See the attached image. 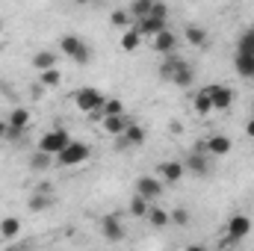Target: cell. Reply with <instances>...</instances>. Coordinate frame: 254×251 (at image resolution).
I'll return each mask as SVG.
<instances>
[{"label":"cell","mask_w":254,"mask_h":251,"mask_svg":"<svg viewBox=\"0 0 254 251\" xmlns=\"http://www.w3.org/2000/svg\"><path fill=\"white\" fill-rule=\"evenodd\" d=\"M154 3H157V0H130V3H127V12L133 15V21H139V18H145V15L154 9Z\"/></svg>","instance_id":"obj_26"},{"label":"cell","mask_w":254,"mask_h":251,"mask_svg":"<svg viewBox=\"0 0 254 251\" xmlns=\"http://www.w3.org/2000/svg\"><path fill=\"white\" fill-rule=\"evenodd\" d=\"M142 39H145V36L139 33V27H136V24H133V27H127V30H122V48H125V51H136V48L142 45Z\"/></svg>","instance_id":"obj_23"},{"label":"cell","mask_w":254,"mask_h":251,"mask_svg":"<svg viewBox=\"0 0 254 251\" xmlns=\"http://www.w3.org/2000/svg\"><path fill=\"white\" fill-rule=\"evenodd\" d=\"M6 127H9V125H6V122H0V142L6 139Z\"/></svg>","instance_id":"obj_37"},{"label":"cell","mask_w":254,"mask_h":251,"mask_svg":"<svg viewBox=\"0 0 254 251\" xmlns=\"http://www.w3.org/2000/svg\"><path fill=\"white\" fill-rule=\"evenodd\" d=\"M119 113H127L125 104H122L119 98H107V101H104V107L95 113V119H104V116H119Z\"/></svg>","instance_id":"obj_30"},{"label":"cell","mask_w":254,"mask_h":251,"mask_svg":"<svg viewBox=\"0 0 254 251\" xmlns=\"http://www.w3.org/2000/svg\"><path fill=\"white\" fill-rule=\"evenodd\" d=\"M169 219H172L178 228H187V225H190V210H187V207H175V210L169 213Z\"/></svg>","instance_id":"obj_34"},{"label":"cell","mask_w":254,"mask_h":251,"mask_svg":"<svg viewBox=\"0 0 254 251\" xmlns=\"http://www.w3.org/2000/svg\"><path fill=\"white\" fill-rule=\"evenodd\" d=\"M237 51L240 54H254V27H246L237 39Z\"/></svg>","instance_id":"obj_32"},{"label":"cell","mask_w":254,"mask_h":251,"mask_svg":"<svg viewBox=\"0 0 254 251\" xmlns=\"http://www.w3.org/2000/svg\"><path fill=\"white\" fill-rule=\"evenodd\" d=\"M142 142H145V127L133 125V122H130V127H127L125 133L116 136V148H119V151H125V148H136V145H142Z\"/></svg>","instance_id":"obj_14"},{"label":"cell","mask_w":254,"mask_h":251,"mask_svg":"<svg viewBox=\"0 0 254 251\" xmlns=\"http://www.w3.org/2000/svg\"><path fill=\"white\" fill-rule=\"evenodd\" d=\"M104 101H107V95H101V92L92 89V86H83V89L74 92V104H77V110H80V113H89V116H95V113L104 107Z\"/></svg>","instance_id":"obj_4"},{"label":"cell","mask_w":254,"mask_h":251,"mask_svg":"<svg viewBox=\"0 0 254 251\" xmlns=\"http://www.w3.org/2000/svg\"><path fill=\"white\" fill-rule=\"evenodd\" d=\"M213 157L198 145V148H192L190 154L184 157V169L190 172V175H195V178H207L210 172H213V163H210Z\"/></svg>","instance_id":"obj_3"},{"label":"cell","mask_w":254,"mask_h":251,"mask_svg":"<svg viewBox=\"0 0 254 251\" xmlns=\"http://www.w3.org/2000/svg\"><path fill=\"white\" fill-rule=\"evenodd\" d=\"M192 83H195V71H192V65L187 63L175 77H172V86H178V89H190Z\"/></svg>","instance_id":"obj_27"},{"label":"cell","mask_w":254,"mask_h":251,"mask_svg":"<svg viewBox=\"0 0 254 251\" xmlns=\"http://www.w3.org/2000/svg\"><path fill=\"white\" fill-rule=\"evenodd\" d=\"M184 175H187L184 160H166V163H160V166H157V178H160L163 184H169V187L181 184V181H184Z\"/></svg>","instance_id":"obj_8"},{"label":"cell","mask_w":254,"mask_h":251,"mask_svg":"<svg viewBox=\"0 0 254 251\" xmlns=\"http://www.w3.org/2000/svg\"><path fill=\"white\" fill-rule=\"evenodd\" d=\"M207 92H210V101H213V113H216V110H219V113L231 110V104H234V89H231V86L210 83V86H207Z\"/></svg>","instance_id":"obj_9"},{"label":"cell","mask_w":254,"mask_h":251,"mask_svg":"<svg viewBox=\"0 0 254 251\" xmlns=\"http://www.w3.org/2000/svg\"><path fill=\"white\" fill-rule=\"evenodd\" d=\"M178 45H181V36H178V33H172L169 27H166V30H160V33L151 39V48H154L160 57H166V54H175V51H178Z\"/></svg>","instance_id":"obj_10"},{"label":"cell","mask_w":254,"mask_h":251,"mask_svg":"<svg viewBox=\"0 0 254 251\" xmlns=\"http://www.w3.org/2000/svg\"><path fill=\"white\" fill-rule=\"evenodd\" d=\"M252 116H254V104H252Z\"/></svg>","instance_id":"obj_40"},{"label":"cell","mask_w":254,"mask_h":251,"mask_svg":"<svg viewBox=\"0 0 254 251\" xmlns=\"http://www.w3.org/2000/svg\"><path fill=\"white\" fill-rule=\"evenodd\" d=\"M39 83H42L45 89H57V86L63 83V74H60V68H48V71H39Z\"/></svg>","instance_id":"obj_31"},{"label":"cell","mask_w":254,"mask_h":251,"mask_svg":"<svg viewBox=\"0 0 254 251\" xmlns=\"http://www.w3.org/2000/svg\"><path fill=\"white\" fill-rule=\"evenodd\" d=\"M234 71L243 77V80H254V54H240L234 57Z\"/></svg>","instance_id":"obj_19"},{"label":"cell","mask_w":254,"mask_h":251,"mask_svg":"<svg viewBox=\"0 0 254 251\" xmlns=\"http://www.w3.org/2000/svg\"><path fill=\"white\" fill-rule=\"evenodd\" d=\"M89 157H92V148H89L86 142H74V139H71L63 151L57 154V163H60V166H83Z\"/></svg>","instance_id":"obj_5"},{"label":"cell","mask_w":254,"mask_h":251,"mask_svg":"<svg viewBox=\"0 0 254 251\" xmlns=\"http://www.w3.org/2000/svg\"><path fill=\"white\" fill-rule=\"evenodd\" d=\"M30 63H33V68H36V71H48V68H57L60 57H57V51H36Z\"/></svg>","instance_id":"obj_20"},{"label":"cell","mask_w":254,"mask_h":251,"mask_svg":"<svg viewBox=\"0 0 254 251\" xmlns=\"http://www.w3.org/2000/svg\"><path fill=\"white\" fill-rule=\"evenodd\" d=\"M101 125H104V133L119 136V133H125L127 127H130V116H127V113H119V116H104V119H101Z\"/></svg>","instance_id":"obj_16"},{"label":"cell","mask_w":254,"mask_h":251,"mask_svg":"<svg viewBox=\"0 0 254 251\" xmlns=\"http://www.w3.org/2000/svg\"><path fill=\"white\" fill-rule=\"evenodd\" d=\"M12 127H30V122H33V116H30V110L27 107H12L9 110V119H6Z\"/></svg>","instance_id":"obj_24"},{"label":"cell","mask_w":254,"mask_h":251,"mask_svg":"<svg viewBox=\"0 0 254 251\" xmlns=\"http://www.w3.org/2000/svg\"><path fill=\"white\" fill-rule=\"evenodd\" d=\"M60 51H63L68 60H74L77 65H89L92 63V51H89V42H86L83 36H74V33L60 36Z\"/></svg>","instance_id":"obj_2"},{"label":"cell","mask_w":254,"mask_h":251,"mask_svg":"<svg viewBox=\"0 0 254 251\" xmlns=\"http://www.w3.org/2000/svg\"><path fill=\"white\" fill-rule=\"evenodd\" d=\"M51 204H57V195L54 192H36L33 189V195L27 198V207L33 213H45V210H51Z\"/></svg>","instance_id":"obj_18"},{"label":"cell","mask_w":254,"mask_h":251,"mask_svg":"<svg viewBox=\"0 0 254 251\" xmlns=\"http://www.w3.org/2000/svg\"><path fill=\"white\" fill-rule=\"evenodd\" d=\"M18 234H21V222H18L15 216L0 219V237H3V240H15Z\"/></svg>","instance_id":"obj_25"},{"label":"cell","mask_w":254,"mask_h":251,"mask_svg":"<svg viewBox=\"0 0 254 251\" xmlns=\"http://www.w3.org/2000/svg\"><path fill=\"white\" fill-rule=\"evenodd\" d=\"M74 3H80V6H83V3H89V0H74Z\"/></svg>","instance_id":"obj_38"},{"label":"cell","mask_w":254,"mask_h":251,"mask_svg":"<svg viewBox=\"0 0 254 251\" xmlns=\"http://www.w3.org/2000/svg\"><path fill=\"white\" fill-rule=\"evenodd\" d=\"M148 207H151V201H148L145 195H139V192H136V195L130 198V207H127V210H130V216H136V219H145Z\"/></svg>","instance_id":"obj_29"},{"label":"cell","mask_w":254,"mask_h":251,"mask_svg":"<svg viewBox=\"0 0 254 251\" xmlns=\"http://www.w3.org/2000/svg\"><path fill=\"white\" fill-rule=\"evenodd\" d=\"M201 148H204L213 160H219V157H228V154H231V139H228L225 133H213V136H207V139L201 142Z\"/></svg>","instance_id":"obj_11"},{"label":"cell","mask_w":254,"mask_h":251,"mask_svg":"<svg viewBox=\"0 0 254 251\" xmlns=\"http://www.w3.org/2000/svg\"><path fill=\"white\" fill-rule=\"evenodd\" d=\"M166 21H169V6H166L163 0H157L154 9H151L145 18L136 21V27H139V33H142L145 39H154L160 30H166Z\"/></svg>","instance_id":"obj_1"},{"label":"cell","mask_w":254,"mask_h":251,"mask_svg":"<svg viewBox=\"0 0 254 251\" xmlns=\"http://www.w3.org/2000/svg\"><path fill=\"white\" fill-rule=\"evenodd\" d=\"M184 39L190 42L192 48H204V45H207V30L198 27V24H190V27L184 30Z\"/></svg>","instance_id":"obj_22"},{"label":"cell","mask_w":254,"mask_h":251,"mask_svg":"<svg viewBox=\"0 0 254 251\" xmlns=\"http://www.w3.org/2000/svg\"><path fill=\"white\" fill-rule=\"evenodd\" d=\"M101 234H104V240H110V243H122L127 237V231H125V225H122L119 216H104V219H101Z\"/></svg>","instance_id":"obj_13"},{"label":"cell","mask_w":254,"mask_h":251,"mask_svg":"<svg viewBox=\"0 0 254 251\" xmlns=\"http://www.w3.org/2000/svg\"><path fill=\"white\" fill-rule=\"evenodd\" d=\"M110 21H113V27H119V30H127V27H133V24H136V21H133V15H130L127 9H116Z\"/></svg>","instance_id":"obj_33"},{"label":"cell","mask_w":254,"mask_h":251,"mask_svg":"<svg viewBox=\"0 0 254 251\" xmlns=\"http://www.w3.org/2000/svg\"><path fill=\"white\" fill-rule=\"evenodd\" d=\"M0 33H3V21H0Z\"/></svg>","instance_id":"obj_39"},{"label":"cell","mask_w":254,"mask_h":251,"mask_svg":"<svg viewBox=\"0 0 254 251\" xmlns=\"http://www.w3.org/2000/svg\"><path fill=\"white\" fill-rule=\"evenodd\" d=\"M246 133H249V136L254 139V116L249 119V122H246Z\"/></svg>","instance_id":"obj_35"},{"label":"cell","mask_w":254,"mask_h":251,"mask_svg":"<svg viewBox=\"0 0 254 251\" xmlns=\"http://www.w3.org/2000/svg\"><path fill=\"white\" fill-rule=\"evenodd\" d=\"M184 65H187V60H184L178 51H175V54H166V57H163V63H160V77H163L166 83H172V77H175Z\"/></svg>","instance_id":"obj_15"},{"label":"cell","mask_w":254,"mask_h":251,"mask_svg":"<svg viewBox=\"0 0 254 251\" xmlns=\"http://www.w3.org/2000/svg\"><path fill=\"white\" fill-rule=\"evenodd\" d=\"M136 192H139V195H145V198L154 204V201H160V198H163L166 184H163L157 175H142V178H136Z\"/></svg>","instance_id":"obj_7"},{"label":"cell","mask_w":254,"mask_h":251,"mask_svg":"<svg viewBox=\"0 0 254 251\" xmlns=\"http://www.w3.org/2000/svg\"><path fill=\"white\" fill-rule=\"evenodd\" d=\"M192 107H195V113H198V116H210V113H213V101H210V92H207V89H201V92L195 95Z\"/></svg>","instance_id":"obj_28"},{"label":"cell","mask_w":254,"mask_h":251,"mask_svg":"<svg viewBox=\"0 0 254 251\" xmlns=\"http://www.w3.org/2000/svg\"><path fill=\"white\" fill-rule=\"evenodd\" d=\"M145 219L151 222V228H169L172 225V219H169V213L163 210V207H157V201L148 207V213H145Z\"/></svg>","instance_id":"obj_21"},{"label":"cell","mask_w":254,"mask_h":251,"mask_svg":"<svg viewBox=\"0 0 254 251\" xmlns=\"http://www.w3.org/2000/svg\"><path fill=\"white\" fill-rule=\"evenodd\" d=\"M71 142V136H68V130L65 127H54V130H48V133H42V139H39V148L42 151H48V154H60L65 145Z\"/></svg>","instance_id":"obj_6"},{"label":"cell","mask_w":254,"mask_h":251,"mask_svg":"<svg viewBox=\"0 0 254 251\" xmlns=\"http://www.w3.org/2000/svg\"><path fill=\"white\" fill-rule=\"evenodd\" d=\"M225 231H228V237H234V240H240V243H243V240L252 234V219H249L246 213H237V216H231V219H228Z\"/></svg>","instance_id":"obj_12"},{"label":"cell","mask_w":254,"mask_h":251,"mask_svg":"<svg viewBox=\"0 0 254 251\" xmlns=\"http://www.w3.org/2000/svg\"><path fill=\"white\" fill-rule=\"evenodd\" d=\"M36 189V192H54V187H51V184H39V187H33Z\"/></svg>","instance_id":"obj_36"},{"label":"cell","mask_w":254,"mask_h":251,"mask_svg":"<svg viewBox=\"0 0 254 251\" xmlns=\"http://www.w3.org/2000/svg\"><path fill=\"white\" fill-rule=\"evenodd\" d=\"M54 163H57V157H54V154H48V151H42V148H36V151L30 154V160H27L30 172H48Z\"/></svg>","instance_id":"obj_17"}]
</instances>
